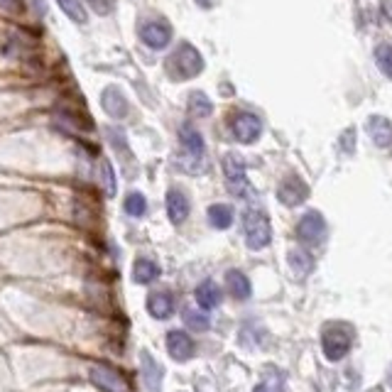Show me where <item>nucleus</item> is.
I'll use <instances>...</instances> for the list:
<instances>
[{
  "instance_id": "obj_30",
  "label": "nucleus",
  "mask_w": 392,
  "mask_h": 392,
  "mask_svg": "<svg viewBox=\"0 0 392 392\" xmlns=\"http://www.w3.org/2000/svg\"><path fill=\"white\" fill-rule=\"evenodd\" d=\"M20 8H23L20 0H0V10L5 13H20Z\"/></svg>"
},
{
  "instance_id": "obj_8",
  "label": "nucleus",
  "mask_w": 392,
  "mask_h": 392,
  "mask_svg": "<svg viewBox=\"0 0 392 392\" xmlns=\"http://www.w3.org/2000/svg\"><path fill=\"white\" fill-rule=\"evenodd\" d=\"M140 39L149 49H164L172 39V27L162 20H145L140 25Z\"/></svg>"
},
{
  "instance_id": "obj_11",
  "label": "nucleus",
  "mask_w": 392,
  "mask_h": 392,
  "mask_svg": "<svg viewBox=\"0 0 392 392\" xmlns=\"http://www.w3.org/2000/svg\"><path fill=\"white\" fill-rule=\"evenodd\" d=\"M365 130L373 137V142L378 147H390L392 145V123L383 116H370L365 123Z\"/></svg>"
},
{
  "instance_id": "obj_18",
  "label": "nucleus",
  "mask_w": 392,
  "mask_h": 392,
  "mask_svg": "<svg viewBox=\"0 0 392 392\" xmlns=\"http://www.w3.org/2000/svg\"><path fill=\"white\" fill-rule=\"evenodd\" d=\"M226 285H228V292L233 294L235 299H247L252 294L250 280H247V277L240 270H228V272H226Z\"/></svg>"
},
{
  "instance_id": "obj_25",
  "label": "nucleus",
  "mask_w": 392,
  "mask_h": 392,
  "mask_svg": "<svg viewBox=\"0 0 392 392\" xmlns=\"http://www.w3.org/2000/svg\"><path fill=\"white\" fill-rule=\"evenodd\" d=\"M375 64L388 79H392V44H378L375 49Z\"/></svg>"
},
{
  "instance_id": "obj_12",
  "label": "nucleus",
  "mask_w": 392,
  "mask_h": 392,
  "mask_svg": "<svg viewBox=\"0 0 392 392\" xmlns=\"http://www.w3.org/2000/svg\"><path fill=\"white\" fill-rule=\"evenodd\" d=\"M167 350L174 360H189L194 355V341L184 331H169L167 333Z\"/></svg>"
},
{
  "instance_id": "obj_33",
  "label": "nucleus",
  "mask_w": 392,
  "mask_h": 392,
  "mask_svg": "<svg viewBox=\"0 0 392 392\" xmlns=\"http://www.w3.org/2000/svg\"><path fill=\"white\" fill-rule=\"evenodd\" d=\"M390 385H392V373H390Z\"/></svg>"
},
{
  "instance_id": "obj_32",
  "label": "nucleus",
  "mask_w": 392,
  "mask_h": 392,
  "mask_svg": "<svg viewBox=\"0 0 392 392\" xmlns=\"http://www.w3.org/2000/svg\"><path fill=\"white\" fill-rule=\"evenodd\" d=\"M255 392H272V390L267 388V385H257V388H255Z\"/></svg>"
},
{
  "instance_id": "obj_13",
  "label": "nucleus",
  "mask_w": 392,
  "mask_h": 392,
  "mask_svg": "<svg viewBox=\"0 0 392 392\" xmlns=\"http://www.w3.org/2000/svg\"><path fill=\"white\" fill-rule=\"evenodd\" d=\"M167 216L172 223H184L189 216V199L179 189H169L167 192Z\"/></svg>"
},
{
  "instance_id": "obj_20",
  "label": "nucleus",
  "mask_w": 392,
  "mask_h": 392,
  "mask_svg": "<svg viewBox=\"0 0 392 392\" xmlns=\"http://www.w3.org/2000/svg\"><path fill=\"white\" fill-rule=\"evenodd\" d=\"M157 277H159L157 262L147 260V257L135 260V267H133V280H135L137 285H149V282H154Z\"/></svg>"
},
{
  "instance_id": "obj_6",
  "label": "nucleus",
  "mask_w": 392,
  "mask_h": 392,
  "mask_svg": "<svg viewBox=\"0 0 392 392\" xmlns=\"http://www.w3.org/2000/svg\"><path fill=\"white\" fill-rule=\"evenodd\" d=\"M231 130H233V137L243 145H252L257 137L262 135V123L255 113H238L231 123Z\"/></svg>"
},
{
  "instance_id": "obj_16",
  "label": "nucleus",
  "mask_w": 392,
  "mask_h": 392,
  "mask_svg": "<svg viewBox=\"0 0 392 392\" xmlns=\"http://www.w3.org/2000/svg\"><path fill=\"white\" fill-rule=\"evenodd\" d=\"M196 302H199V307L204 309V312H211V309H216L221 304V290L216 287V282L211 280H204L199 287H196Z\"/></svg>"
},
{
  "instance_id": "obj_1",
  "label": "nucleus",
  "mask_w": 392,
  "mask_h": 392,
  "mask_svg": "<svg viewBox=\"0 0 392 392\" xmlns=\"http://www.w3.org/2000/svg\"><path fill=\"white\" fill-rule=\"evenodd\" d=\"M353 338H355V333L350 324L329 321L326 326L321 329V348H324L326 360H331V363L341 360L350 350V345H353Z\"/></svg>"
},
{
  "instance_id": "obj_3",
  "label": "nucleus",
  "mask_w": 392,
  "mask_h": 392,
  "mask_svg": "<svg viewBox=\"0 0 392 392\" xmlns=\"http://www.w3.org/2000/svg\"><path fill=\"white\" fill-rule=\"evenodd\" d=\"M243 235L250 250H262L272 240L270 219L260 209H247L243 214Z\"/></svg>"
},
{
  "instance_id": "obj_31",
  "label": "nucleus",
  "mask_w": 392,
  "mask_h": 392,
  "mask_svg": "<svg viewBox=\"0 0 392 392\" xmlns=\"http://www.w3.org/2000/svg\"><path fill=\"white\" fill-rule=\"evenodd\" d=\"M196 3H199L201 8H211V5H216L219 0H196Z\"/></svg>"
},
{
  "instance_id": "obj_26",
  "label": "nucleus",
  "mask_w": 392,
  "mask_h": 392,
  "mask_svg": "<svg viewBox=\"0 0 392 392\" xmlns=\"http://www.w3.org/2000/svg\"><path fill=\"white\" fill-rule=\"evenodd\" d=\"M184 324H187L189 329H194V331H206V329L211 326L209 314H201V312H196V309H187V312H184Z\"/></svg>"
},
{
  "instance_id": "obj_23",
  "label": "nucleus",
  "mask_w": 392,
  "mask_h": 392,
  "mask_svg": "<svg viewBox=\"0 0 392 392\" xmlns=\"http://www.w3.org/2000/svg\"><path fill=\"white\" fill-rule=\"evenodd\" d=\"M145 211H147V201L140 192H130L125 196V214L128 216L140 219V216H145Z\"/></svg>"
},
{
  "instance_id": "obj_21",
  "label": "nucleus",
  "mask_w": 392,
  "mask_h": 392,
  "mask_svg": "<svg viewBox=\"0 0 392 392\" xmlns=\"http://www.w3.org/2000/svg\"><path fill=\"white\" fill-rule=\"evenodd\" d=\"M209 223L214 226V228H219V231L231 228V223H233V209H231L228 204L209 206Z\"/></svg>"
},
{
  "instance_id": "obj_28",
  "label": "nucleus",
  "mask_w": 392,
  "mask_h": 392,
  "mask_svg": "<svg viewBox=\"0 0 392 392\" xmlns=\"http://www.w3.org/2000/svg\"><path fill=\"white\" fill-rule=\"evenodd\" d=\"M101 179L106 182V194L108 196L116 194V177H113V169H111V164H108L106 159L101 162Z\"/></svg>"
},
{
  "instance_id": "obj_17",
  "label": "nucleus",
  "mask_w": 392,
  "mask_h": 392,
  "mask_svg": "<svg viewBox=\"0 0 392 392\" xmlns=\"http://www.w3.org/2000/svg\"><path fill=\"white\" fill-rule=\"evenodd\" d=\"M287 262H290V267H292V272L297 277H307L309 272L314 270V260H312V255H309L304 247H292L290 252H287Z\"/></svg>"
},
{
  "instance_id": "obj_4",
  "label": "nucleus",
  "mask_w": 392,
  "mask_h": 392,
  "mask_svg": "<svg viewBox=\"0 0 392 392\" xmlns=\"http://www.w3.org/2000/svg\"><path fill=\"white\" fill-rule=\"evenodd\" d=\"M223 174L228 182L231 192L235 196H247L250 194V184L245 179V162L238 154H226L223 157Z\"/></svg>"
},
{
  "instance_id": "obj_24",
  "label": "nucleus",
  "mask_w": 392,
  "mask_h": 392,
  "mask_svg": "<svg viewBox=\"0 0 392 392\" xmlns=\"http://www.w3.org/2000/svg\"><path fill=\"white\" fill-rule=\"evenodd\" d=\"M59 8L64 10V15L69 20H74L76 25H86V13H84V5L79 0H56Z\"/></svg>"
},
{
  "instance_id": "obj_27",
  "label": "nucleus",
  "mask_w": 392,
  "mask_h": 392,
  "mask_svg": "<svg viewBox=\"0 0 392 392\" xmlns=\"http://www.w3.org/2000/svg\"><path fill=\"white\" fill-rule=\"evenodd\" d=\"M108 140L113 142V147H116V152H118V157H125V159H130V147H128V140H125V135L123 133H118L116 128H108Z\"/></svg>"
},
{
  "instance_id": "obj_22",
  "label": "nucleus",
  "mask_w": 392,
  "mask_h": 392,
  "mask_svg": "<svg viewBox=\"0 0 392 392\" xmlns=\"http://www.w3.org/2000/svg\"><path fill=\"white\" fill-rule=\"evenodd\" d=\"M189 111H192L194 116H199V118H209L211 111H214V106H211L209 96L201 94V91H194V94L189 96Z\"/></svg>"
},
{
  "instance_id": "obj_9",
  "label": "nucleus",
  "mask_w": 392,
  "mask_h": 392,
  "mask_svg": "<svg viewBox=\"0 0 392 392\" xmlns=\"http://www.w3.org/2000/svg\"><path fill=\"white\" fill-rule=\"evenodd\" d=\"M307 194H309L307 184H304L299 177H287L285 182L280 184V189H277V199H280V204H285V206H299L304 199H307Z\"/></svg>"
},
{
  "instance_id": "obj_29",
  "label": "nucleus",
  "mask_w": 392,
  "mask_h": 392,
  "mask_svg": "<svg viewBox=\"0 0 392 392\" xmlns=\"http://www.w3.org/2000/svg\"><path fill=\"white\" fill-rule=\"evenodd\" d=\"M86 3L91 5V10H94L96 15H111L113 8H116V0H86Z\"/></svg>"
},
{
  "instance_id": "obj_2",
  "label": "nucleus",
  "mask_w": 392,
  "mask_h": 392,
  "mask_svg": "<svg viewBox=\"0 0 392 392\" xmlns=\"http://www.w3.org/2000/svg\"><path fill=\"white\" fill-rule=\"evenodd\" d=\"M201 69H204V59H201L196 47H192V44H187V42L179 44V47L172 51V56L167 59L169 76L177 81L194 79V76L201 74Z\"/></svg>"
},
{
  "instance_id": "obj_5",
  "label": "nucleus",
  "mask_w": 392,
  "mask_h": 392,
  "mask_svg": "<svg viewBox=\"0 0 392 392\" xmlns=\"http://www.w3.org/2000/svg\"><path fill=\"white\" fill-rule=\"evenodd\" d=\"M324 233H326V221L319 211H307V214L299 219L297 223V235L302 243L314 245V243H321Z\"/></svg>"
},
{
  "instance_id": "obj_10",
  "label": "nucleus",
  "mask_w": 392,
  "mask_h": 392,
  "mask_svg": "<svg viewBox=\"0 0 392 392\" xmlns=\"http://www.w3.org/2000/svg\"><path fill=\"white\" fill-rule=\"evenodd\" d=\"M140 368H142V380H145L147 390L149 392L162 390L164 370H162V365H159L157 360H154L152 355L147 353V350H142V353H140Z\"/></svg>"
},
{
  "instance_id": "obj_7",
  "label": "nucleus",
  "mask_w": 392,
  "mask_h": 392,
  "mask_svg": "<svg viewBox=\"0 0 392 392\" xmlns=\"http://www.w3.org/2000/svg\"><path fill=\"white\" fill-rule=\"evenodd\" d=\"M91 380L103 392H130L125 378L116 368H111V365H94L91 368Z\"/></svg>"
},
{
  "instance_id": "obj_19",
  "label": "nucleus",
  "mask_w": 392,
  "mask_h": 392,
  "mask_svg": "<svg viewBox=\"0 0 392 392\" xmlns=\"http://www.w3.org/2000/svg\"><path fill=\"white\" fill-rule=\"evenodd\" d=\"M179 140H182L184 149H187L192 157H201V154H204V137H201V133L196 130V128L182 125V130H179Z\"/></svg>"
},
{
  "instance_id": "obj_14",
  "label": "nucleus",
  "mask_w": 392,
  "mask_h": 392,
  "mask_svg": "<svg viewBox=\"0 0 392 392\" xmlns=\"http://www.w3.org/2000/svg\"><path fill=\"white\" fill-rule=\"evenodd\" d=\"M101 106H103V111L108 113L111 118H125L128 116V101H125V96L121 94L118 89H106L101 94Z\"/></svg>"
},
{
  "instance_id": "obj_15",
  "label": "nucleus",
  "mask_w": 392,
  "mask_h": 392,
  "mask_svg": "<svg viewBox=\"0 0 392 392\" xmlns=\"http://www.w3.org/2000/svg\"><path fill=\"white\" fill-rule=\"evenodd\" d=\"M147 312L154 319H169L174 314V297L169 292H152L147 297Z\"/></svg>"
}]
</instances>
